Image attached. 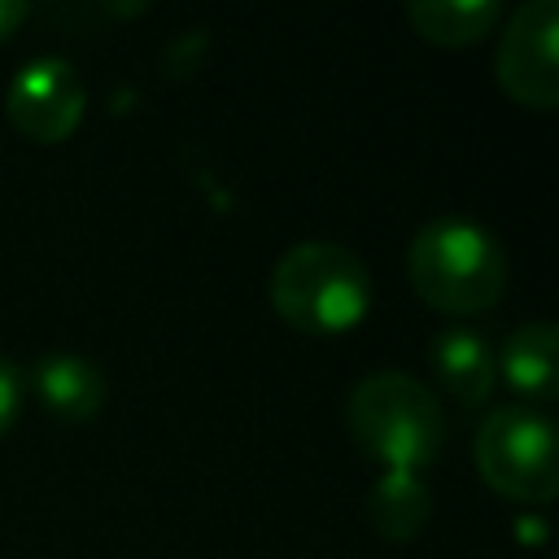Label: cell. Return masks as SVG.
<instances>
[{"mask_svg":"<svg viewBox=\"0 0 559 559\" xmlns=\"http://www.w3.org/2000/svg\"><path fill=\"white\" fill-rule=\"evenodd\" d=\"M31 384L39 393L44 411L57 419H70V424H83L105 406V376L83 354H70V349L44 354L31 371Z\"/></svg>","mask_w":559,"mask_h":559,"instance_id":"52a82bcc","label":"cell"},{"mask_svg":"<svg viewBox=\"0 0 559 559\" xmlns=\"http://www.w3.org/2000/svg\"><path fill=\"white\" fill-rule=\"evenodd\" d=\"M432 371L463 406H480L493 393L498 362L485 336H476L472 328H445L432 341Z\"/></svg>","mask_w":559,"mask_h":559,"instance_id":"ba28073f","label":"cell"},{"mask_svg":"<svg viewBox=\"0 0 559 559\" xmlns=\"http://www.w3.org/2000/svg\"><path fill=\"white\" fill-rule=\"evenodd\" d=\"M432 515V493L419 472H384L367 493V520L389 542H411Z\"/></svg>","mask_w":559,"mask_h":559,"instance_id":"30bf717a","label":"cell"},{"mask_svg":"<svg viewBox=\"0 0 559 559\" xmlns=\"http://www.w3.org/2000/svg\"><path fill=\"white\" fill-rule=\"evenodd\" d=\"M26 17H31V9H26L22 0H0V44H4Z\"/></svg>","mask_w":559,"mask_h":559,"instance_id":"4fadbf2b","label":"cell"},{"mask_svg":"<svg viewBox=\"0 0 559 559\" xmlns=\"http://www.w3.org/2000/svg\"><path fill=\"white\" fill-rule=\"evenodd\" d=\"M345 424L384 472H419L445 445V411L428 384L406 371H371L345 402Z\"/></svg>","mask_w":559,"mask_h":559,"instance_id":"7a4b0ae2","label":"cell"},{"mask_svg":"<svg viewBox=\"0 0 559 559\" xmlns=\"http://www.w3.org/2000/svg\"><path fill=\"white\" fill-rule=\"evenodd\" d=\"M411 288L441 314H480L507 293V258L489 227L441 214L424 223L406 253Z\"/></svg>","mask_w":559,"mask_h":559,"instance_id":"6da1fadb","label":"cell"},{"mask_svg":"<svg viewBox=\"0 0 559 559\" xmlns=\"http://www.w3.org/2000/svg\"><path fill=\"white\" fill-rule=\"evenodd\" d=\"M559 4L555 0H528L511 13L502 39H498V83L511 100L528 109H555L559 105Z\"/></svg>","mask_w":559,"mask_h":559,"instance_id":"5b68a950","label":"cell"},{"mask_svg":"<svg viewBox=\"0 0 559 559\" xmlns=\"http://www.w3.org/2000/svg\"><path fill=\"white\" fill-rule=\"evenodd\" d=\"M476 467L489 489L511 502L542 507L559 489V441L555 424L528 406H498L480 419L472 441Z\"/></svg>","mask_w":559,"mask_h":559,"instance_id":"277c9868","label":"cell"},{"mask_svg":"<svg viewBox=\"0 0 559 559\" xmlns=\"http://www.w3.org/2000/svg\"><path fill=\"white\" fill-rule=\"evenodd\" d=\"M4 114L13 131L35 144H61L83 118V83L66 57H35L26 61L4 92Z\"/></svg>","mask_w":559,"mask_h":559,"instance_id":"8992f818","label":"cell"},{"mask_svg":"<svg viewBox=\"0 0 559 559\" xmlns=\"http://www.w3.org/2000/svg\"><path fill=\"white\" fill-rule=\"evenodd\" d=\"M17 415H22V376L9 358H0V437L13 428Z\"/></svg>","mask_w":559,"mask_h":559,"instance_id":"7c38bea8","label":"cell"},{"mask_svg":"<svg viewBox=\"0 0 559 559\" xmlns=\"http://www.w3.org/2000/svg\"><path fill=\"white\" fill-rule=\"evenodd\" d=\"M406 22L428 44L467 48L493 31L498 4L493 0H415V4H406Z\"/></svg>","mask_w":559,"mask_h":559,"instance_id":"8fae6325","label":"cell"},{"mask_svg":"<svg viewBox=\"0 0 559 559\" xmlns=\"http://www.w3.org/2000/svg\"><path fill=\"white\" fill-rule=\"evenodd\" d=\"M271 306L297 332H349L371 310V271L336 240H301L271 271Z\"/></svg>","mask_w":559,"mask_h":559,"instance_id":"3957f363","label":"cell"},{"mask_svg":"<svg viewBox=\"0 0 559 559\" xmlns=\"http://www.w3.org/2000/svg\"><path fill=\"white\" fill-rule=\"evenodd\" d=\"M502 376L515 393L524 397H555V376H559V332L546 319H533L515 328L502 345Z\"/></svg>","mask_w":559,"mask_h":559,"instance_id":"9c48e42d","label":"cell"}]
</instances>
